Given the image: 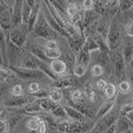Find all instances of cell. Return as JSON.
<instances>
[{
	"mask_svg": "<svg viewBox=\"0 0 133 133\" xmlns=\"http://www.w3.org/2000/svg\"><path fill=\"white\" fill-rule=\"evenodd\" d=\"M35 37H40L43 39H57L60 35L56 32L53 28L51 27L50 25L48 24L47 20L45 19L44 15L42 10H40L39 16L38 19L36 21V24L34 26L33 30L31 31V33Z\"/></svg>",
	"mask_w": 133,
	"mask_h": 133,
	"instance_id": "obj_1",
	"label": "cell"
},
{
	"mask_svg": "<svg viewBox=\"0 0 133 133\" xmlns=\"http://www.w3.org/2000/svg\"><path fill=\"white\" fill-rule=\"evenodd\" d=\"M92 126L89 125V121H75L70 118L58 121L59 132H89Z\"/></svg>",
	"mask_w": 133,
	"mask_h": 133,
	"instance_id": "obj_2",
	"label": "cell"
},
{
	"mask_svg": "<svg viewBox=\"0 0 133 133\" xmlns=\"http://www.w3.org/2000/svg\"><path fill=\"white\" fill-rule=\"evenodd\" d=\"M28 35H29V31H28L27 24H23V23L18 26H12L8 32L9 40L21 49L25 47Z\"/></svg>",
	"mask_w": 133,
	"mask_h": 133,
	"instance_id": "obj_3",
	"label": "cell"
},
{
	"mask_svg": "<svg viewBox=\"0 0 133 133\" xmlns=\"http://www.w3.org/2000/svg\"><path fill=\"white\" fill-rule=\"evenodd\" d=\"M12 70V72L16 75V77L25 79V81H34L37 79L40 81L46 77L44 72L40 70H33V69H26V68H21V66H8Z\"/></svg>",
	"mask_w": 133,
	"mask_h": 133,
	"instance_id": "obj_4",
	"label": "cell"
},
{
	"mask_svg": "<svg viewBox=\"0 0 133 133\" xmlns=\"http://www.w3.org/2000/svg\"><path fill=\"white\" fill-rule=\"evenodd\" d=\"M123 31L124 30H122V28H120L116 24L115 25L110 24V28L107 35V43L109 46V50L122 47V41L125 37L123 35Z\"/></svg>",
	"mask_w": 133,
	"mask_h": 133,
	"instance_id": "obj_5",
	"label": "cell"
},
{
	"mask_svg": "<svg viewBox=\"0 0 133 133\" xmlns=\"http://www.w3.org/2000/svg\"><path fill=\"white\" fill-rule=\"evenodd\" d=\"M24 50L14 45L10 40L7 41V48H6V58H7V65L6 66H16V62L21 60Z\"/></svg>",
	"mask_w": 133,
	"mask_h": 133,
	"instance_id": "obj_6",
	"label": "cell"
},
{
	"mask_svg": "<svg viewBox=\"0 0 133 133\" xmlns=\"http://www.w3.org/2000/svg\"><path fill=\"white\" fill-rule=\"evenodd\" d=\"M0 26L6 31L12 27V8L4 0H0Z\"/></svg>",
	"mask_w": 133,
	"mask_h": 133,
	"instance_id": "obj_7",
	"label": "cell"
},
{
	"mask_svg": "<svg viewBox=\"0 0 133 133\" xmlns=\"http://www.w3.org/2000/svg\"><path fill=\"white\" fill-rule=\"evenodd\" d=\"M36 98L34 97L32 94L30 95H25V94H21V95H11L10 98H7V99L4 101L3 105L10 108V107H13V108H20L24 106L26 103L32 101V100H35Z\"/></svg>",
	"mask_w": 133,
	"mask_h": 133,
	"instance_id": "obj_8",
	"label": "cell"
},
{
	"mask_svg": "<svg viewBox=\"0 0 133 133\" xmlns=\"http://www.w3.org/2000/svg\"><path fill=\"white\" fill-rule=\"evenodd\" d=\"M41 5H42V12H43V15H44L45 19L47 20L48 24H49L51 27L53 28V29H54L56 32L60 35V36H63V37H65V38H66V31H65V29H64V28L62 27L59 23L56 21V19L53 17V15L51 14V12L49 11L48 7L46 6V4L44 3V1H43V0H42V2H41Z\"/></svg>",
	"mask_w": 133,
	"mask_h": 133,
	"instance_id": "obj_9",
	"label": "cell"
},
{
	"mask_svg": "<svg viewBox=\"0 0 133 133\" xmlns=\"http://www.w3.org/2000/svg\"><path fill=\"white\" fill-rule=\"evenodd\" d=\"M110 16L108 14L105 15L104 17L97 18L94 22L95 33L98 34L101 37H103L104 39L107 40V35H108V31H109V28H110Z\"/></svg>",
	"mask_w": 133,
	"mask_h": 133,
	"instance_id": "obj_10",
	"label": "cell"
},
{
	"mask_svg": "<svg viewBox=\"0 0 133 133\" xmlns=\"http://www.w3.org/2000/svg\"><path fill=\"white\" fill-rule=\"evenodd\" d=\"M41 60L38 59L35 55L32 53H30L28 51L27 53L23 54L22 58L20 60V63L18 64L17 66H21V68H26V69H33V70H39V65Z\"/></svg>",
	"mask_w": 133,
	"mask_h": 133,
	"instance_id": "obj_11",
	"label": "cell"
},
{
	"mask_svg": "<svg viewBox=\"0 0 133 133\" xmlns=\"http://www.w3.org/2000/svg\"><path fill=\"white\" fill-rule=\"evenodd\" d=\"M49 65H50L51 70L53 71V72L57 77L65 76V75H68V72H69V68H68L66 64L62 60L61 58L51 60Z\"/></svg>",
	"mask_w": 133,
	"mask_h": 133,
	"instance_id": "obj_12",
	"label": "cell"
},
{
	"mask_svg": "<svg viewBox=\"0 0 133 133\" xmlns=\"http://www.w3.org/2000/svg\"><path fill=\"white\" fill-rule=\"evenodd\" d=\"M65 110L66 112V115L70 119L75 120V121H79V122H84V121H89V118L88 116H85L84 114H83L82 112L75 108L74 106H72L71 104H69L68 102H66L65 104H63Z\"/></svg>",
	"mask_w": 133,
	"mask_h": 133,
	"instance_id": "obj_13",
	"label": "cell"
},
{
	"mask_svg": "<svg viewBox=\"0 0 133 133\" xmlns=\"http://www.w3.org/2000/svg\"><path fill=\"white\" fill-rule=\"evenodd\" d=\"M18 111L20 113H22L24 115H37L41 113L42 111H44L42 109V107L39 105V103L37 102V100H32L30 102L26 103L24 106L18 108Z\"/></svg>",
	"mask_w": 133,
	"mask_h": 133,
	"instance_id": "obj_14",
	"label": "cell"
},
{
	"mask_svg": "<svg viewBox=\"0 0 133 133\" xmlns=\"http://www.w3.org/2000/svg\"><path fill=\"white\" fill-rule=\"evenodd\" d=\"M23 0H14L12 7V26H18L22 23Z\"/></svg>",
	"mask_w": 133,
	"mask_h": 133,
	"instance_id": "obj_15",
	"label": "cell"
},
{
	"mask_svg": "<svg viewBox=\"0 0 133 133\" xmlns=\"http://www.w3.org/2000/svg\"><path fill=\"white\" fill-rule=\"evenodd\" d=\"M115 124H116V132H126L130 129H133V122L124 114L119 113Z\"/></svg>",
	"mask_w": 133,
	"mask_h": 133,
	"instance_id": "obj_16",
	"label": "cell"
},
{
	"mask_svg": "<svg viewBox=\"0 0 133 133\" xmlns=\"http://www.w3.org/2000/svg\"><path fill=\"white\" fill-rule=\"evenodd\" d=\"M122 43V56L125 61V64H129L133 57V41L129 39V36L124 37Z\"/></svg>",
	"mask_w": 133,
	"mask_h": 133,
	"instance_id": "obj_17",
	"label": "cell"
},
{
	"mask_svg": "<svg viewBox=\"0 0 133 133\" xmlns=\"http://www.w3.org/2000/svg\"><path fill=\"white\" fill-rule=\"evenodd\" d=\"M16 78V75L6 65H0V83L10 84Z\"/></svg>",
	"mask_w": 133,
	"mask_h": 133,
	"instance_id": "obj_18",
	"label": "cell"
},
{
	"mask_svg": "<svg viewBox=\"0 0 133 133\" xmlns=\"http://www.w3.org/2000/svg\"><path fill=\"white\" fill-rule=\"evenodd\" d=\"M8 32L0 26V52L3 60V65H7V58H6V48H7V41L9 39Z\"/></svg>",
	"mask_w": 133,
	"mask_h": 133,
	"instance_id": "obj_19",
	"label": "cell"
},
{
	"mask_svg": "<svg viewBox=\"0 0 133 133\" xmlns=\"http://www.w3.org/2000/svg\"><path fill=\"white\" fill-rule=\"evenodd\" d=\"M115 105V96L111 97V98H106V100L100 105L98 111L95 113V117L98 119L103 115H105L108 111H110Z\"/></svg>",
	"mask_w": 133,
	"mask_h": 133,
	"instance_id": "obj_20",
	"label": "cell"
},
{
	"mask_svg": "<svg viewBox=\"0 0 133 133\" xmlns=\"http://www.w3.org/2000/svg\"><path fill=\"white\" fill-rule=\"evenodd\" d=\"M53 83L52 85L55 88H59V89H66V88H71L72 87V78L70 76H60L57 77L56 79L52 81Z\"/></svg>",
	"mask_w": 133,
	"mask_h": 133,
	"instance_id": "obj_21",
	"label": "cell"
},
{
	"mask_svg": "<svg viewBox=\"0 0 133 133\" xmlns=\"http://www.w3.org/2000/svg\"><path fill=\"white\" fill-rule=\"evenodd\" d=\"M40 10H41V2H38V3L32 8V11L30 13V16L28 18L27 27H28L29 34L31 33V31L33 30L34 26H35V24H36V21H37L38 16H39Z\"/></svg>",
	"mask_w": 133,
	"mask_h": 133,
	"instance_id": "obj_22",
	"label": "cell"
},
{
	"mask_svg": "<svg viewBox=\"0 0 133 133\" xmlns=\"http://www.w3.org/2000/svg\"><path fill=\"white\" fill-rule=\"evenodd\" d=\"M71 105L74 106L75 108H77L79 112H82L83 114H84L89 118H92V117L95 116L96 112L91 106L89 105V103H71Z\"/></svg>",
	"mask_w": 133,
	"mask_h": 133,
	"instance_id": "obj_23",
	"label": "cell"
},
{
	"mask_svg": "<svg viewBox=\"0 0 133 133\" xmlns=\"http://www.w3.org/2000/svg\"><path fill=\"white\" fill-rule=\"evenodd\" d=\"M98 14L92 10H83V29H85L87 27H89V25H91L92 23L97 19Z\"/></svg>",
	"mask_w": 133,
	"mask_h": 133,
	"instance_id": "obj_24",
	"label": "cell"
},
{
	"mask_svg": "<svg viewBox=\"0 0 133 133\" xmlns=\"http://www.w3.org/2000/svg\"><path fill=\"white\" fill-rule=\"evenodd\" d=\"M29 52L36 56V57H37L38 59H40L41 61L50 64L51 61L46 57V55H45L44 46H41V45H32V46L29 48Z\"/></svg>",
	"mask_w": 133,
	"mask_h": 133,
	"instance_id": "obj_25",
	"label": "cell"
},
{
	"mask_svg": "<svg viewBox=\"0 0 133 133\" xmlns=\"http://www.w3.org/2000/svg\"><path fill=\"white\" fill-rule=\"evenodd\" d=\"M41 121H42V117L39 115H30V117L26 120V126L30 131L39 132Z\"/></svg>",
	"mask_w": 133,
	"mask_h": 133,
	"instance_id": "obj_26",
	"label": "cell"
},
{
	"mask_svg": "<svg viewBox=\"0 0 133 133\" xmlns=\"http://www.w3.org/2000/svg\"><path fill=\"white\" fill-rule=\"evenodd\" d=\"M91 61V55H90V52H89L87 47L83 45V48L81 49V51L78 52V54L77 55V62L78 63H82L83 65H85L87 66H89Z\"/></svg>",
	"mask_w": 133,
	"mask_h": 133,
	"instance_id": "obj_27",
	"label": "cell"
},
{
	"mask_svg": "<svg viewBox=\"0 0 133 133\" xmlns=\"http://www.w3.org/2000/svg\"><path fill=\"white\" fill-rule=\"evenodd\" d=\"M83 92L85 94V96H87V98H88L89 103L96 102L97 99H98V95H97L96 89L92 88L89 83L84 85V88H83Z\"/></svg>",
	"mask_w": 133,
	"mask_h": 133,
	"instance_id": "obj_28",
	"label": "cell"
},
{
	"mask_svg": "<svg viewBox=\"0 0 133 133\" xmlns=\"http://www.w3.org/2000/svg\"><path fill=\"white\" fill-rule=\"evenodd\" d=\"M60 58L66 64L69 70H70V69H72V66H74V65L76 64V62H77V55H76L71 49L68 51V52H66V53H64V54L62 53V55Z\"/></svg>",
	"mask_w": 133,
	"mask_h": 133,
	"instance_id": "obj_29",
	"label": "cell"
},
{
	"mask_svg": "<svg viewBox=\"0 0 133 133\" xmlns=\"http://www.w3.org/2000/svg\"><path fill=\"white\" fill-rule=\"evenodd\" d=\"M50 113L55 117L58 121L69 118L68 115H66V110H65V108H64L63 104H60V103H58V104L50 111Z\"/></svg>",
	"mask_w": 133,
	"mask_h": 133,
	"instance_id": "obj_30",
	"label": "cell"
},
{
	"mask_svg": "<svg viewBox=\"0 0 133 133\" xmlns=\"http://www.w3.org/2000/svg\"><path fill=\"white\" fill-rule=\"evenodd\" d=\"M92 37L94 38L96 44L98 46V50L101 53H105V54H108L109 53V46H108V43H107V40L104 39L103 37H101L98 34L94 33L92 35Z\"/></svg>",
	"mask_w": 133,
	"mask_h": 133,
	"instance_id": "obj_31",
	"label": "cell"
},
{
	"mask_svg": "<svg viewBox=\"0 0 133 133\" xmlns=\"http://www.w3.org/2000/svg\"><path fill=\"white\" fill-rule=\"evenodd\" d=\"M36 100L39 103V105L42 107V109L46 112H50L58 104V102H55L54 100L51 99L50 97H44V98H39Z\"/></svg>",
	"mask_w": 133,
	"mask_h": 133,
	"instance_id": "obj_32",
	"label": "cell"
},
{
	"mask_svg": "<svg viewBox=\"0 0 133 133\" xmlns=\"http://www.w3.org/2000/svg\"><path fill=\"white\" fill-rule=\"evenodd\" d=\"M49 97L52 100H54L55 102L60 103L62 100H63V98H64V94H63L62 89L53 87L52 89H49Z\"/></svg>",
	"mask_w": 133,
	"mask_h": 133,
	"instance_id": "obj_33",
	"label": "cell"
},
{
	"mask_svg": "<svg viewBox=\"0 0 133 133\" xmlns=\"http://www.w3.org/2000/svg\"><path fill=\"white\" fill-rule=\"evenodd\" d=\"M103 92L104 95L106 96V98H111V97H114L116 95L117 92V88L115 85V83H111V82H106V84L103 89Z\"/></svg>",
	"mask_w": 133,
	"mask_h": 133,
	"instance_id": "obj_34",
	"label": "cell"
},
{
	"mask_svg": "<svg viewBox=\"0 0 133 133\" xmlns=\"http://www.w3.org/2000/svg\"><path fill=\"white\" fill-rule=\"evenodd\" d=\"M88 68L89 66H87L85 65L82 64V63L76 62V64L72 66V74L76 77H83L88 71Z\"/></svg>",
	"mask_w": 133,
	"mask_h": 133,
	"instance_id": "obj_35",
	"label": "cell"
},
{
	"mask_svg": "<svg viewBox=\"0 0 133 133\" xmlns=\"http://www.w3.org/2000/svg\"><path fill=\"white\" fill-rule=\"evenodd\" d=\"M32 6H30L25 0H23V6H22V23L27 24L28 18L30 16V13L32 11Z\"/></svg>",
	"mask_w": 133,
	"mask_h": 133,
	"instance_id": "obj_36",
	"label": "cell"
},
{
	"mask_svg": "<svg viewBox=\"0 0 133 133\" xmlns=\"http://www.w3.org/2000/svg\"><path fill=\"white\" fill-rule=\"evenodd\" d=\"M45 55L51 61V60L60 58L62 55V51L61 49H47V48H45Z\"/></svg>",
	"mask_w": 133,
	"mask_h": 133,
	"instance_id": "obj_37",
	"label": "cell"
},
{
	"mask_svg": "<svg viewBox=\"0 0 133 133\" xmlns=\"http://www.w3.org/2000/svg\"><path fill=\"white\" fill-rule=\"evenodd\" d=\"M132 89V85L130 84V83L128 81H125V79H122L118 83V90L123 94H127L131 91Z\"/></svg>",
	"mask_w": 133,
	"mask_h": 133,
	"instance_id": "obj_38",
	"label": "cell"
},
{
	"mask_svg": "<svg viewBox=\"0 0 133 133\" xmlns=\"http://www.w3.org/2000/svg\"><path fill=\"white\" fill-rule=\"evenodd\" d=\"M41 89H42V84L37 79L30 81V83L28 84V92H29V94H34Z\"/></svg>",
	"mask_w": 133,
	"mask_h": 133,
	"instance_id": "obj_39",
	"label": "cell"
},
{
	"mask_svg": "<svg viewBox=\"0 0 133 133\" xmlns=\"http://www.w3.org/2000/svg\"><path fill=\"white\" fill-rule=\"evenodd\" d=\"M133 8V0H118V9L120 11H127Z\"/></svg>",
	"mask_w": 133,
	"mask_h": 133,
	"instance_id": "obj_40",
	"label": "cell"
},
{
	"mask_svg": "<svg viewBox=\"0 0 133 133\" xmlns=\"http://www.w3.org/2000/svg\"><path fill=\"white\" fill-rule=\"evenodd\" d=\"M103 72H104V68L100 64H94L91 66V75L94 77H100L103 75Z\"/></svg>",
	"mask_w": 133,
	"mask_h": 133,
	"instance_id": "obj_41",
	"label": "cell"
},
{
	"mask_svg": "<svg viewBox=\"0 0 133 133\" xmlns=\"http://www.w3.org/2000/svg\"><path fill=\"white\" fill-rule=\"evenodd\" d=\"M44 47L47 49H60V45L58 43L57 39H48L46 40Z\"/></svg>",
	"mask_w": 133,
	"mask_h": 133,
	"instance_id": "obj_42",
	"label": "cell"
},
{
	"mask_svg": "<svg viewBox=\"0 0 133 133\" xmlns=\"http://www.w3.org/2000/svg\"><path fill=\"white\" fill-rule=\"evenodd\" d=\"M11 95H21L23 94V87L20 83H15L11 89H10Z\"/></svg>",
	"mask_w": 133,
	"mask_h": 133,
	"instance_id": "obj_43",
	"label": "cell"
},
{
	"mask_svg": "<svg viewBox=\"0 0 133 133\" xmlns=\"http://www.w3.org/2000/svg\"><path fill=\"white\" fill-rule=\"evenodd\" d=\"M81 3H82L81 7H82L83 10H92L94 9V0H82Z\"/></svg>",
	"mask_w": 133,
	"mask_h": 133,
	"instance_id": "obj_44",
	"label": "cell"
},
{
	"mask_svg": "<svg viewBox=\"0 0 133 133\" xmlns=\"http://www.w3.org/2000/svg\"><path fill=\"white\" fill-rule=\"evenodd\" d=\"M36 99H39V98H44V97H49V90L44 89H41L40 90H38L37 92H35L34 94H32Z\"/></svg>",
	"mask_w": 133,
	"mask_h": 133,
	"instance_id": "obj_45",
	"label": "cell"
},
{
	"mask_svg": "<svg viewBox=\"0 0 133 133\" xmlns=\"http://www.w3.org/2000/svg\"><path fill=\"white\" fill-rule=\"evenodd\" d=\"M124 32L126 36L133 37V19H130V21L126 23V25L124 26Z\"/></svg>",
	"mask_w": 133,
	"mask_h": 133,
	"instance_id": "obj_46",
	"label": "cell"
},
{
	"mask_svg": "<svg viewBox=\"0 0 133 133\" xmlns=\"http://www.w3.org/2000/svg\"><path fill=\"white\" fill-rule=\"evenodd\" d=\"M133 109V103L132 101H130V102H127V103H125V104H123L121 107V109H120V114H124V115H126L128 112L130 110H132Z\"/></svg>",
	"mask_w": 133,
	"mask_h": 133,
	"instance_id": "obj_47",
	"label": "cell"
},
{
	"mask_svg": "<svg viewBox=\"0 0 133 133\" xmlns=\"http://www.w3.org/2000/svg\"><path fill=\"white\" fill-rule=\"evenodd\" d=\"M105 84H106L105 79H103V78H99V79H97V81L95 82V89H96V90L103 91V89H104Z\"/></svg>",
	"mask_w": 133,
	"mask_h": 133,
	"instance_id": "obj_48",
	"label": "cell"
},
{
	"mask_svg": "<svg viewBox=\"0 0 133 133\" xmlns=\"http://www.w3.org/2000/svg\"><path fill=\"white\" fill-rule=\"evenodd\" d=\"M9 127H8V123L4 119H0V133H6L9 132Z\"/></svg>",
	"mask_w": 133,
	"mask_h": 133,
	"instance_id": "obj_49",
	"label": "cell"
},
{
	"mask_svg": "<svg viewBox=\"0 0 133 133\" xmlns=\"http://www.w3.org/2000/svg\"><path fill=\"white\" fill-rule=\"evenodd\" d=\"M105 132H107V133H114V132H116V124H115V123H113V124L109 125V126L107 127V129H106Z\"/></svg>",
	"mask_w": 133,
	"mask_h": 133,
	"instance_id": "obj_50",
	"label": "cell"
},
{
	"mask_svg": "<svg viewBox=\"0 0 133 133\" xmlns=\"http://www.w3.org/2000/svg\"><path fill=\"white\" fill-rule=\"evenodd\" d=\"M57 1H58V3H59L64 9L66 8V4H68V1H66V0H57Z\"/></svg>",
	"mask_w": 133,
	"mask_h": 133,
	"instance_id": "obj_51",
	"label": "cell"
},
{
	"mask_svg": "<svg viewBox=\"0 0 133 133\" xmlns=\"http://www.w3.org/2000/svg\"><path fill=\"white\" fill-rule=\"evenodd\" d=\"M25 1H26L30 6H32V7H34V6L38 3V2H36V0H25Z\"/></svg>",
	"mask_w": 133,
	"mask_h": 133,
	"instance_id": "obj_52",
	"label": "cell"
},
{
	"mask_svg": "<svg viewBox=\"0 0 133 133\" xmlns=\"http://www.w3.org/2000/svg\"><path fill=\"white\" fill-rule=\"evenodd\" d=\"M126 116H127L128 118H129V119H130V120L133 122V109L128 112L127 114H126Z\"/></svg>",
	"mask_w": 133,
	"mask_h": 133,
	"instance_id": "obj_53",
	"label": "cell"
},
{
	"mask_svg": "<svg viewBox=\"0 0 133 133\" xmlns=\"http://www.w3.org/2000/svg\"><path fill=\"white\" fill-rule=\"evenodd\" d=\"M130 84L133 85V70H132V75L130 76Z\"/></svg>",
	"mask_w": 133,
	"mask_h": 133,
	"instance_id": "obj_54",
	"label": "cell"
},
{
	"mask_svg": "<svg viewBox=\"0 0 133 133\" xmlns=\"http://www.w3.org/2000/svg\"><path fill=\"white\" fill-rule=\"evenodd\" d=\"M3 112H4V108L2 106H0V116L3 114Z\"/></svg>",
	"mask_w": 133,
	"mask_h": 133,
	"instance_id": "obj_55",
	"label": "cell"
},
{
	"mask_svg": "<svg viewBox=\"0 0 133 133\" xmlns=\"http://www.w3.org/2000/svg\"><path fill=\"white\" fill-rule=\"evenodd\" d=\"M129 65H130L131 70H133V57H132V59H131V61H130V63H129Z\"/></svg>",
	"mask_w": 133,
	"mask_h": 133,
	"instance_id": "obj_56",
	"label": "cell"
},
{
	"mask_svg": "<svg viewBox=\"0 0 133 133\" xmlns=\"http://www.w3.org/2000/svg\"><path fill=\"white\" fill-rule=\"evenodd\" d=\"M0 65H3V60H2V56H1V52H0Z\"/></svg>",
	"mask_w": 133,
	"mask_h": 133,
	"instance_id": "obj_57",
	"label": "cell"
},
{
	"mask_svg": "<svg viewBox=\"0 0 133 133\" xmlns=\"http://www.w3.org/2000/svg\"><path fill=\"white\" fill-rule=\"evenodd\" d=\"M68 2H70V1H77V0H66Z\"/></svg>",
	"mask_w": 133,
	"mask_h": 133,
	"instance_id": "obj_58",
	"label": "cell"
},
{
	"mask_svg": "<svg viewBox=\"0 0 133 133\" xmlns=\"http://www.w3.org/2000/svg\"><path fill=\"white\" fill-rule=\"evenodd\" d=\"M130 17H131V19H133V12L131 13V16H130Z\"/></svg>",
	"mask_w": 133,
	"mask_h": 133,
	"instance_id": "obj_59",
	"label": "cell"
},
{
	"mask_svg": "<svg viewBox=\"0 0 133 133\" xmlns=\"http://www.w3.org/2000/svg\"><path fill=\"white\" fill-rule=\"evenodd\" d=\"M36 2H40V0H36Z\"/></svg>",
	"mask_w": 133,
	"mask_h": 133,
	"instance_id": "obj_60",
	"label": "cell"
},
{
	"mask_svg": "<svg viewBox=\"0 0 133 133\" xmlns=\"http://www.w3.org/2000/svg\"><path fill=\"white\" fill-rule=\"evenodd\" d=\"M131 10H133V8H132V9H131Z\"/></svg>",
	"mask_w": 133,
	"mask_h": 133,
	"instance_id": "obj_61",
	"label": "cell"
},
{
	"mask_svg": "<svg viewBox=\"0 0 133 133\" xmlns=\"http://www.w3.org/2000/svg\"><path fill=\"white\" fill-rule=\"evenodd\" d=\"M132 103H133V100H132Z\"/></svg>",
	"mask_w": 133,
	"mask_h": 133,
	"instance_id": "obj_62",
	"label": "cell"
}]
</instances>
